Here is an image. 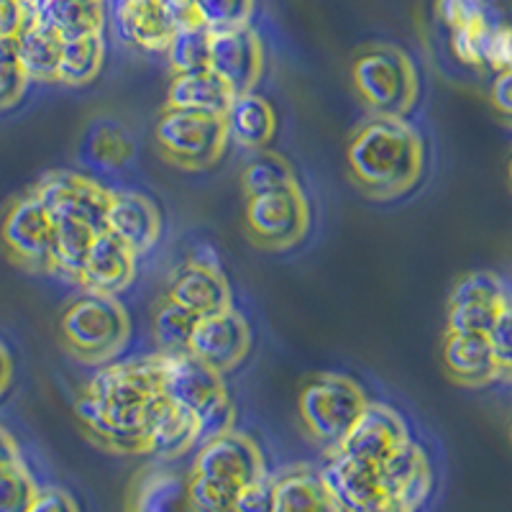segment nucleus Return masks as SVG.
Returning a JSON list of instances; mask_svg holds the SVG:
<instances>
[{"label": "nucleus", "instance_id": "nucleus-24", "mask_svg": "<svg viewBox=\"0 0 512 512\" xmlns=\"http://www.w3.org/2000/svg\"><path fill=\"white\" fill-rule=\"evenodd\" d=\"M200 443V423L185 408L162 397L159 408L154 410L149 431H146V454L159 459H175Z\"/></svg>", "mask_w": 512, "mask_h": 512}, {"label": "nucleus", "instance_id": "nucleus-1", "mask_svg": "<svg viewBox=\"0 0 512 512\" xmlns=\"http://www.w3.org/2000/svg\"><path fill=\"white\" fill-rule=\"evenodd\" d=\"M162 364L157 356L100 369L75 402L82 431L113 454H146V431L162 402Z\"/></svg>", "mask_w": 512, "mask_h": 512}, {"label": "nucleus", "instance_id": "nucleus-46", "mask_svg": "<svg viewBox=\"0 0 512 512\" xmlns=\"http://www.w3.org/2000/svg\"><path fill=\"white\" fill-rule=\"evenodd\" d=\"M29 512H80V505L67 489L39 487Z\"/></svg>", "mask_w": 512, "mask_h": 512}, {"label": "nucleus", "instance_id": "nucleus-14", "mask_svg": "<svg viewBox=\"0 0 512 512\" xmlns=\"http://www.w3.org/2000/svg\"><path fill=\"white\" fill-rule=\"evenodd\" d=\"M251 349V328L236 310L200 318L190 338V354L205 361L216 372L226 374L246 359Z\"/></svg>", "mask_w": 512, "mask_h": 512}, {"label": "nucleus", "instance_id": "nucleus-48", "mask_svg": "<svg viewBox=\"0 0 512 512\" xmlns=\"http://www.w3.org/2000/svg\"><path fill=\"white\" fill-rule=\"evenodd\" d=\"M167 13V18L172 21L175 29H182V26L200 24L198 18V0H159Z\"/></svg>", "mask_w": 512, "mask_h": 512}, {"label": "nucleus", "instance_id": "nucleus-18", "mask_svg": "<svg viewBox=\"0 0 512 512\" xmlns=\"http://www.w3.org/2000/svg\"><path fill=\"white\" fill-rule=\"evenodd\" d=\"M379 477L384 492L413 512H418L433 492L431 461L413 441L397 448L390 459L379 464Z\"/></svg>", "mask_w": 512, "mask_h": 512}, {"label": "nucleus", "instance_id": "nucleus-34", "mask_svg": "<svg viewBox=\"0 0 512 512\" xmlns=\"http://www.w3.org/2000/svg\"><path fill=\"white\" fill-rule=\"evenodd\" d=\"M198 320V315L177 305L172 297L162 300L154 313V338H157L162 354H180V351L190 349V338Z\"/></svg>", "mask_w": 512, "mask_h": 512}, {"label": "nucleus", "instance_id": "nucleus-45", "mask_svg": "<svg viewBox=\"0 0 512 512\" xmlns=\"http://www.w3.org/2000/svg\"><path fill=\"white\" fill-rule=\"evenodd\" d=\"M487 67L495 72L512 70V24H500L497 21L492 39H489Z\"/></svg>", "mask_w": 512, "mask_h": 512}, {"label": "nucleus", "instance_id": "nucleus-22", "mask_svg": "<svg viewBox=\"0 0 512 512\" xmlns=\"http://www.w3.org/2000/svg\"><path fill=\"white\" fill-rule=\"evenodd\" d=\"M116 29L123 41L144 52H167L175 26L159 0H118Z\"/></svg>", "mask_w": 512, "mask_h": 512}, {"label": "nucleus", "instance_id": "nucleus-15", "mask_svg": "<svg viewBox=\"0 0 512 512\" xmlns=\"http://www.w3.org/2000/svg\"><path fill=\"white\" fill-rule=\"evenodd\" d=\"M408 441V425L397 410L384 402H367L338 451L379 466Z\"/></svg>", "mask_w": 512, "mask_h": 512}, {"label": "nucleus", "instance_id": "nucleus-51", "mask_svg": "<svg viewBox=\"0 0 512 512\" xmlns=\"http://www.w3.org/2000/svg\"><path fill=\"white\" fill-rule=\"evenodd\" d=\"M190 262L200 264V267H208V269H221V262H218L216 249H213V246H208V244L198 246V249L192 251Z\"/></svg>", "mask_w": 512, "mask_h": 512}, {"label": "nucleus", "instance_id": "nucleus-41", "mask_svg": "<svg viewBox=\"0 0 512 512\" xmlns=\"http://www.w3.org/2000/svg\"><path fill=\"white\" fill-rule=\"evenodd\" d=\"M438 16L448 31L492 18V0H438Z\"/></svg>", "mask_w": 512, "mask_h": 512}, {"label": "nucleus", "instance_id": "nucleus-19", "mask_svg": "<svg viewBox=\"0 0 512 512\" xmlns=\"http://www.w3.org/2000/svg\"><path fill=\"white\" fill-rule=\"evenodd\" d=\"M136 274V254L116 239L111 231H98L93 246H90L88 262L82 269L80 285L85 290L105 292V295H118L134 282Z\"/></svg>", "mask_w": 512, "mask_h": 512}, {"label": "nucleus", "instance_id": "nucleus-54", "mask_svg": "<svg viewBox=\"0 0 512 512\" xmlns=\"http://www.w3.org/2000/svg\"><path fill=\"white\" fill-rule=\"evenodd\" d=\"M29 3H34V0H29Z\"/></svg>", "mask_w": 512, "mask_h": 512}, {"label": "nucleus", "instance_id": "nucleus-2", "mask_svg": "<svg viewBox=\"0 0 512 512\" xmlns=\"http://www.w3.org/2000/svg\"><path fill=\"white\" fill-rule=\"evenodd\" d=\"M346 162L364 195L395 200L408 195L423 177L425 146L405 118L372 116L351 136Z\"/></svg>", "mask_w": 512, "mask_h": 512}, {"label": "nucleus", "instance_id": "nucleus-39", "mask_svg": "<svg viewBox=\"0 0 512 512\" xmlns=\"http://www.w3.org/2000/svg\"><path fill=\"white\" fill-rule=\"evenodd\" d=\"M495 24L497 21L492 16L487 21H479V24L451 31V49H454L456 57L464 64H472V67H487L489 39H492Z\"/></svg>", "mask_w": 512, "mask_h": 512}, {"label": "nucleus", "instance_id": "nucleus-6", "mask_svg": "<svg viewBox=\"0 0 512 512\" xmlns=\"http://www.w3.org/2000/svg\"><path fill=\"white\" fill-rule=\"evenodd\" d=\"M367 395L354 379L323 372L310 379L300 392V418L305 431L328 451H336L351 425L367 408Z\"/></svg>", "mask_w": 512, "mask_h": 512}, {"label": "nucleus", "instance_id": "nucleus-11", "mask_svg": "<svg viewBox=\"0 0 512 512\" xmlns=\"http://www.w3.org/2000/svg\"><path fill=\"white\" fill-rule=\"evenodd\" d=\"M192 474L239 492L249 482L264 477L267 466H264V456L254 438L239 431H226L200 443Z\"/></svg>", "mask_w": 512, "mask_h": 512}, {"label": "nucleus", "instance_id": "nucleus-30", "mask_svg": "<svg viewBox=\"0 0 512 512\" xmlns=\"http://www.w3.org/2000/svg\"><path fill=\"white\" fill-rule=\"evenodd\" d=\"M95 236H98V231L93 226H88V223L54 221V272L67 277V280L80 282L82 269H85V262H88L90 246H93Z\"/></svg>", "mask_w": 512, "mask_h": 512}, {"label": "nucleus", "instance_id": "nucleus-43", "mask_svg": "<svg viewBox=\"0 0 512 512\" xmlns=\"http://www.w3.org/2000/svg\"><path fill=\"white\" fill-rule=\"evenodd\" d=\"M231 512H274L272 477L264 474V477L254 479L246 487H241L236 500H233Z\"/></svg>", "mask_w": 512, "mask_h": 512}, {"label": "nucleus", "instance_id": "nucleus-23", "mask_svg": "<svg viewBox=\"0 0 512 512\" xmlns=\"http://www.w3.org/2000/svg\"><path fill=\"white\" fill-rule=\"evenodd\" d=\"M274 512H341L328 492L320 469L290 466L272 477Z\"/></svg>", "mask_w": 512, "mask_h": 512}, {"label": "nucleus", "instance_id": "nucleus-7", "mask_svg": "<svg viewBox=\"0 0 512 512\" xmlns=\"http://www.w3.org/2000/svg\"><path fill=\"white\" fill-rule=\"evenodd\" d=\"M157 149L169 164L200 172L223 157L228 144V128L223 118L203 116V113L167 108L157 121L154 131Z\"/></svg>", "mask_w": 512, "mask_h": 512}, {"label": "nucleus", "instance_id": "nucleus-10", "mask_svg": "<svg viewBox=\"0 0 512 512\" xmlns=\"http://www.w3.org/2000/svg\"><path fill=\"white\" fill-rule=\"evenodd\" d=\"M31 192L39 198L52 221H82L95 231H105L111 190H105L90 177H82L70 169H54L41 177Z\"/></svg>", "mask_w": 512, "mask_h": 512}, {"label": "nucleus", "instance_id": "nucleus-31", "mask_svg": "<svg viewBox=\"0 0 512 512\" xmlns=\"http://www.w3.org/2000/svg\"><path fill=\"white\" fill-rule=\"evenodd\" d=\"M105 59L103 34L80 36V39H67L62 47V62H59L57 80L72 88L88 85L100 75Z\"/></svg>", "mask_w": 512, "mask_h": 512}, {"label": "nucleus", "instance_id": "nucleus-40", "mask_svg": "<svg viewBox=\"0 0 512 512\" xmlns=\"http://www.w3.org/2000/svg\"><path fill=\"white\" fill-rule=\"evenodd\" d=\"M236 495L239 492L198 477V474H190V479H187V507H190V512H231Z\"/></svg>", "mask_w": 512, "mask_h": 512}, {"label": "nucleus", "instance_id": "nucleus-20", "mask_svg": "<svg viewBox=\"0 0 512 512\" xmlns=\"http://www.w3.org/2000/svg\"><path fill=\"white\" fill-rule=\"evenodd\" d=\"M443 367L448 377L464 387H487L500 379V367L492 354L487 333L446 331Z\"/></svg>", "mask_w": 512, "mask_h": 512}, {"label": "nucleus", "instance_id": "nucleus-49", "mask_svg": "<svg viewBox=\"0 0 512 512\" xmlns=\"http://www.w3.org/2000/svg\"><path fill=\"white\" fill-rule=\"evenodd\" d=\"M18 461H24V459H21L16 438H13L6 428H0V472L8 469V466L18 464Z\"/></svg>", "mask_w": 512, "mask_h": 512}, {"label": "nucleus", "instance_id": "nucleus-32", "mask_svg": "<svg viewBox=\"0 0 512 512\" xmlns=\"http://www.w3.org/2000/svg\"><path fill=\"white\" fill-rule=\"evenodd\" d=\"M82 159L93 169H121L131 159V141L118 123L95 121L85 134L82 144Z\"/></svg>", "mask_w": 512, "mask_h": 512}, {"label": "nucleus", "instance_id": "nucleus-35", "mask_svg": "<svg viewBox=\"0 0 512 512\" xmlns=\"http://www.w3.org/2000/svg\"><path fill=\"white\" fill-rule=\"evenodd\" d=\"M287 185H295V172H292L290 162L280 154L264 152V149H256V154L241 172V187H244L246 198L280 190Z\"/></svg>", "mask_w": 512, "mask_h": 512}, {"label": "nucleus", "instance_id": "nucleus-12", "mask_svg": "<svg viewBox=\"0 0 512 512\" xmlns=\"http://www.w3.org/2000/svg\"><path fill=\"white\" fill-rule=\"evenodd\" d=\"M507 295L505 282L495 272L464 274L448 295L446 331L489 333Z\"/></svg>", "mask_w": 512, "mask_h": 512}, {"label": "nucleus", "instance_id": "nucleus-3", "mask_svg": "<svg viewBox=\"0 0 512 512\" xmlns=\"http://www.w3.org/2000/svg\"><path fill=\"white\" fill-rule=\"evenodd\" d=\"M159 364H162V395L198 418L200 443L218 433L233 431L236 410L221 372L208 367L190 351L159 354Z\"/></svg>", "mask_w": 512, "mask_h": 512}, {"label": "nucleus", "instance_id": "nucleus-47", "mask_svg": "<svg viewBox=\"0 0 512 512\" xmlns=\"http://www.w3.org/2000/svg\"><path fill=\"white\" fill-rule=\"evenodd\" d=\"M489 100H492L497 116L512 128V70L497 72L492 90H489Z\"/></svg>", "mask_w": 512, "mask_h": 512}, {"label": "nucleus", "instance_id": "nucleus-25", "mask_svg": "<svg viewBox=\"0 0 512 512\" xmlns=\"http://www.w3.org/2000/svg\"><path fill=\"white\" fill-rule=\"evenodd\" d=\"M231 100L233 93L216 72H185V75H177L169 85L167 108L223 118L231 108Z\"/></svg>", "mask_w": 512, "mask_h": 512}, {"label": "nucleus", "instance_id": "nucleus-36", "mask_svg": "<svg viewBox=\"0 0 512 512\" xmlns=\"http://www.w3.org/2000/svg\"><path fill=\"white\" fill-rule=\"evenodd\" d=\"M254 6L256 0H198V18L210 34H221L249 26Z\"/></svg>", "mask_w": 512, "mask_h": 512}, {"label": "nucleus", "instance_id": "nucleus-21", "mask_svg": "<svg viewBox=\"0 0 512 512\" xmlns=\"http://www.w3.org/2000/svg\"><path fill=\"white\" fill-rule=\"evenodd\" d=\"M169 297L198 318L231 310V287L221 269H208L192 262L172 274Z\"/></svg>", "mask_w": 512, "mask_h": 512}, {"label": "nucleus", "instance_id": "nucleus-29", "mask_svg": "<svg viewBox=\"0 0 512 512\" xmlns=\"http://www.w3.org/2000/svg\"><path fill=\"white\" fill-rule=\"evenodd\" d=\"M185 505L187 484L164 469H146L128 497V512H182Z\"/></svg>", "mask_w": 512, "mask_h": 512}, {"label": "nucleus", "instance_id": "nucleus-26", "mask_svg": "<svg viewBox=\"0 0 512 512\" xmlns=\"http://www.w3.org/2000/svg\"><path fill=\"white\" fill-rule=\"evenodd\" d=\"M36 18L64 41L103 34L105 0H34Z\"/></svg>", "mask_w": 512, "mask_h": 512}, {"label": "nucleus", "instance_id": "nucleus-33", "mask_svg": "<svg viewBox=\"0 0 512 512\" xmlns=\"http://www.w3.org/2000/svg\"><path fill=\"white\" fill-rule=\"evenodd\" d=\"M210 41H213V34L203 24L182 26V29H175V36L164 54L177 75L203 72L210 70Z\"/></svg>", "mask_w": 512, "mask_h": 512}, {"label": "nucleus", "instance_id": "nucleus-42", "mask_svg": "<svg viewBox=\"0 0 512 512\" xmlns=\"http://www.w3.org/2000/svg\"><path fill=\"white\" fill-rule=\"evenodd\" d=\"M492 354H495L500 377H512V295H507L500 315L487 333Z\"/></svg>", "mask_w": 512, "mask_h": 512}, {"label": "nucleus", "instance_id": "nucleus-38", "mask_svg": "<svg viewBox=\"0 0 512 512\" xmlns=\"http://www.w3.org/2000/svg\"><path fill=\"white\" fill-rule=\"evenodd\" d=\"M39 484L31 477L24 461L0 472V512H29Z\"/></svg>", "mask_w": 512, "mask_h": 512}, {"label": "nucleus", "instance_id": "nucleus-50", "mask_svg": "<svg viewBox=\"0 0 512 512\" xmlns=\"http://www.w3.org/2000/svg\"><path fill=\"white\" fill-rule=\"evenodd\" d=\"M13 382V359H11V351L6 349V344L0 341V397L6 395L8 387Z\"/></svg>", "mask_w": 512, "mask_h": 512}, {"label": "nucleus", "instance_id": "nucleus-5", "mask_svg": "<svg viewBox=\"0 0 512 512\" xmlns=\"http://www.w3.org/2000/svg\"><path fill=\"white\" fill-rule=\"evenodd\" d=\"M351 80L372 116L405 118L418 103L420 80L413 59L392 44L361 49Z\"/></svg>", "mask_w": 512, "mask_h": 512}, {"label": "nucleus", "instance_id": "nucleus-53", "mask_svg": "<svg viewBox=\"0 0 512 512\" xmlns=\"http://www.w3.org/2000/svg\"><path fill=\"white\" fill-rule=\"evenodd\" d=\"M507 180H510V187H512V154L510 159H507Z\"/></svg>", "mask_w": 512, "mask_h": 512}, {"label": "nucleus", "instance_id": "nucleus-17", "mask_svg": "<svg viewBox=\"0 0 512 512\" xmlns=\"http://www.w3.org/2000/svg\"><path fill=\"white\" fill-rule=\"evenodd\" d=\"M105 231L121 239L136 256L146 254L162 236L159 208L139 192H113L105 213Z\"/></svg>", "mask_w": 512, "mask_h": 512}, {"label": "nucleus", "instance_id": "nucleus-4", "mask_svg": "<svg viewBox=\"0 0 512 512\" xmlns=\"http://www.w3.org/2000/svg\"><path fill=\"white\" fill-rule=\"evenodd\" d=\"M64 346L85 364H108L126 349L131 320L116 295L88 290L59 318Z\"/></svg>", "mask_w": 512, "mask_h": 512}, {"label": "nucleus", "instance_id": "nucleus-8", "mask_svg": "<svg viewBox=\"0 0 512 512\" xmlns=\"http://www.w3.org/2000/svg\"><path fill=\"white\" fill-rule=\"evenodd\" d=\"M310 228V208L297 185L262 192L246 200V231L256 246L285 251L305 239Z\"/></svg>", "mask_w": 512, "mask_h": 512}, {"label": "nucleus", "instance_id": "nucleus-9", "mask_svg": "<svg viewBox=\"0 0 512 512\" xmlns=\"http://www.w3.org/2000/svg\"><path fill=\"white\" fill-rule=\"evenodd\" d=\"M0 239L8 259L26 272H54V221L34 192H26L8 205Z\"/></svg>", "mask_w": 512, "mask_h": 512}, {"label": "nucleus", "instance_id": "nucleus-28", "mask_svg": "<svg viewBox=\"0 0 512 512\" xmlns=\"http://www.w3.org/2000/svg\"><path fill=\"white\" fill-rule=\"evenodd\" d=\"M18 54L31 82H54L59 75L64 39L34 16L29 26L16 36Z\"/></svg>", "mask_w": 512, "mask_h": 512}, {"label": "nucleus", "instance_id": "nucleus-37", "mask_svg": "<svg viewBox=\"0 0 512 512\" xmlns=\"http://www.w3.org/2000/svg\"><path fill=\"white\" fill-rule=\"evenodd\" d=\"M29 82L16 39H0V111L21 103Z\"/></svg>", "mask_w": 512, "mask_h": 512}, {"label": "nucleus", "instance_id": "nucleus-44", "mask_svg": "<svg viewBox=\"0 0 512 512\" xmlns=\"http://www.w3.org/2000/svg\"><path fill=\"white\" fill-rule=\"evenodd\" d=\"M29 0H0V39H16L34 21Z\"/></svg>", "mask_w": 512, "mask_h": 512}, {"label": "nucleus", "instance_id": "nucleus-52", "mask_svg": "<svg viewBox=\"0 0 512 512\" xmlns=\"http://www.w3.org/2000/svg\"><path fill=\"white\" fill-rule=\"evenodd\" d=\"M359 512H413V510H408V507L402 505V502L392 500L390 495H384L382 500L372 502V505L364 507V510H359Z\"/></svg>", "mask_w": 512, "mask_h": 512}, {"label": "nucleus", "instance_id": "nucleus-13", "mask_svg": "<svg viewBox=\"0 0 512 512\" xmlns=\"http://www.w3.org/2000/svg\"><path fill=\"white\" fill-rule=\"evenodd\" d=\"M210 72H216L233 95L254 93L264 72L262 39L251 26L213 34Z\"/></svg>", "mask_w": 512, "mask_h": 512}, {"label": "nucleus", "instance_id": "nucleus-16", "mask_svg": "<svg viewBox=\"0 0 512 512\" xmlns=\"http://www.w3.org/2000/svg\"><path fill=\"white\" fill-rule=\"evenodd\" d=\"M320 477L341 512H359L387 495L377 464L354 459L338 448L328 451L326 464L320 466Z\"/></svg>", "mask_w": 512, "mask_h": 512}, {"label": "nucleus", "instance_id": "nucleus-27", "mask_svg": "<svg viewBox=\"0 0 512 512\" xmlns=\"http://www.w3.org/2000/svg\"><path fill=\"white\" fill-rule=\"evenodd\" d=\"M228 128V139H236L246 149H264L277 134V116L274 108L256 93L233 95L231 108L223 116Z\"/></svg>", "mask_w": 512, "mask_h": 512}]
</instances>
